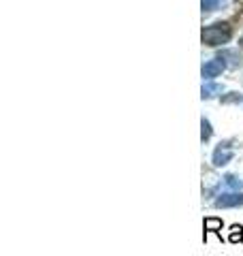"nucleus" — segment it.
<instances>
[{
  "label": "nucleus",
  "instance_id": "obj_7",
  "mask_svg": "<svg viewBox=\"0 0 243 256\" xmlns=\"http://www.w3.org/2000/svg\"><path fill=\"white\" fill-rule=\"evenodd\" d=\"M218 92H222V86H218V84L202 86V98H212V96H216Z\"/></svg>",
  "mask_w": 243,
  "mask_h": 256
},
{
  "label": "nucleus",
  "instance_id": "obj_1",
  "mask_svg": "<svg viewBox=\"0 0 243 256\" xmlns=\"http://www.w3.org/2000/svg\"><path fill=\"white\" fill-rule=\"evenodd\" d=\"M230 26L228 24H214V26H207L202 30V43L205 45H224L230 41Z\"/></svg>",
  "mask_w": 243,
  "mask_h": 256
},
{
  "label": "nucleus",
  "instance_id": "obj_3",
  "mask_svg": "<svg viewBox=\"0 0 243 256\" xmlns=\"http://www.w3.org/2000/svg\"><path fill=\"white\" fill-rule=\"evenodd\" d=\"M224 68H226L224 58H222V56H218V58L209 60L205 66H202V77H205V79H214V77H218V75H222Z\"/></svg>",
  "mask_w": 243,
  "mask_h": 256
},
{
  "label": "nucleus",
  "instance_id": "obj_10",
  "mask_svg": "<svg viewBox=\"0 0 243 256\" xmlns=\"http://www.w3.org/2000/svg\"><path fill=\"white\" fill-rule=\"evenodd\" d=\"M218 4H220V0H200V6H202V11L205 13L218 9Z\"/></svg>",
  "mask_w": 243,
  "mask_h": 256
},
{
  "label": "nucleus",
  "instance_id": "obj_2",
  "mask_svg": "<svg viewBox=\"0 0 243 256\" xmlns=\"http://www.w3.org/2000/svg\"><path fill=\"white\" fill-rule=\"evenodd\" d=\"M232 156H234L232 146H230L228 141H224V143H220V146L216 148V152H214V164H216V166L228 164L230 160H232Z\"/></svg>",
  "mask_w": 243,
  "mask_h": 256
},
{
  "label": "nucleus",
  "instance_id": "obj_6",
  "mask_svg": "<svg viewBox=\"0 0 243 256\" xmlns=\"http://www.w3.org/2000/svg\"><path fill=\"white\" fill-rule=\"evenodd\" d=\"M228 242H232V244H241L243 242V228L239 226V224H232V226H230Z\"/></svg>",
  "mask_w": 243,
  "mask_h": 256
},
{
  "label": "nucleus",
  "instance_id": "obj_9",
  "mask_svg": "<svg viewBox=\"0 0 243 256\" xmlns=\"http://www.w3.org/2000/svg\"><path fill=\"white\" fill-rule=\"evenodd\" d=\"M224 182H226V186L232 188V190H241L243 188V180H239L237 175H226Z\"/></svg>",
  "mask_w": 243,
  "mask_h": 256
},
{
  "label": "nucleus",
  "instance_id": "obj_11",
  "mask_svg": "<svg viewBox=\"0 0 243 256\" xmlns=\"http://www.w3.org/2000/svg\"><path fill=\"white\" fill-rule=\"evenodd\" d=\"M243 100V96H239L237 92H230L228 96H224L222 98V102H241Z\"/></svg>",
  "mask_w": 243,
  "mask_h": 256
},
{
  "label": "nucleus",
  "instance_id": "obj_5",
  "mask_svg": "<svg viewBox=\"0 0 243 256\" xmlns=\"http://www.w3.org/2000/svg\"><path fill=\"white\" fill-rule=\"evenodd\" d=\"M205 233L209 230V233H220V228H222V220L220 218H205Z\"/></svg>",
  "mask_w": 243,
  "mask_h": 256
},
{
  "label": "nucleus",
  "instance_id": "obj_4",
  "mask_svg": "<svg viewBox=\"0 0 243 256\" xmlns=\"http://www.w3.org/2000/svg\"><path fill=\"white\" fill-rule=\"evenodd\" d=\"M243 205V192H224L216 198V207H241Z\"/></svg>",
  "mask_w": 243,
  "mask_h": 256
},
{
  "label": "nucleus",
  "instance_id": "obj_8",
  "mask_svg": "<svg viewBox=\"0 0 243 256\" xmlns=\"http://www.w3.org/2000/svg\"><path fill=\"white\" fill-rule=\"evenodd\" d=\"M200 128H202V130H200V139H202V143H205V141L212 139V132H214V130H212V124H209L205 118L200 120Z\"/></svg>",
  "mask_w": 243,
  "mask_h": 256
}]
</instances>
